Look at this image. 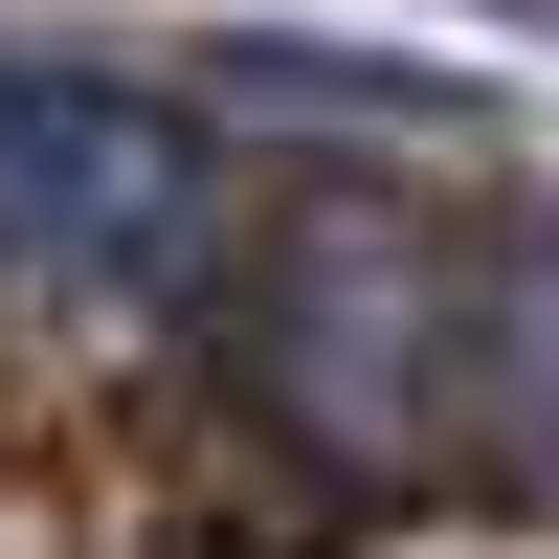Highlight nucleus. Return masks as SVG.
Masks as SVG:
<instances>
[{"label":"nucleus","instance_id":"f03ea898","mask_svg":"<svg viewBox=\"0 0 559 559\" xmlns=\"http://www.w3.org/2000/svg\"><path fill=\"white\" fill-rule=\"evenodd\" d=\"M0 269L45 292H202L224 269V157L112 68H0Z\"/></svg>","mask_w":559,"mask_h":559},{"label":"nucleus","instance_id":"7ed1b4c3","mask_svg":"<svg viewBox=\"0 0 559 559\" xmlns=\"http://www.w3.org/2000/svg\"><path fill=\"white\" fill-rule=\"evenodd\" d=\"M471 448L559 471V224H515V247L471 269Z\"/></svg>","mask_w":559,"mask_h":559},{"label":"nucleus","instance_id":"f257e3e1","mask_svg":"<svg viewBox=\"0 0 559 559\" xmlns=\"http://www.w3.org/2000/svg\"><path fill=\"white\" fill-rule=\"evenodd\" d=\"M269 403L336 471H426L471 426V247L403 202H292L269 247Z\"/></svg>","mask_w":559,"mask_h":559}]
</instances>
